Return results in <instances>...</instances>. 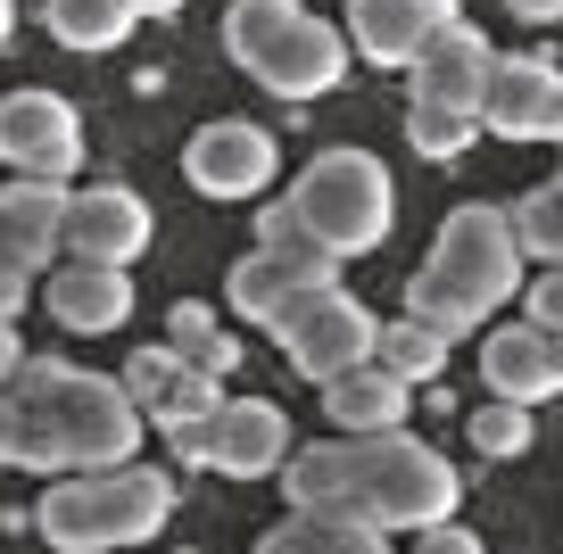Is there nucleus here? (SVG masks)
Returning <instances> with one entry per match:
<instances>
[{
  "mask_svg": "<svg viewBox=\"0 0 563 554\" xmlns=\"http://www.w3.org/2000/svg\"><path fill=\"white\" fill-rule=\"evenodd\" d=\"M282 497L307 513H365L373 530H431V521H456V464L406 431H340L316 447H290Z\"/></svg>",
  "mask_w": 563,
  "mask_h": 554,
  "instance_id": "nucleus-1",
  "label": "nucleus"
},
{
  "mask_svg": "<svg viewBox=\"0 0 563 554\" xmlns=\"http://www.w3.org/2000/svg\"><path fill=\"white\" fill-rule=\"evenodd\" d=\"M522 257L530 248H522V232H514V208L473 199V208H456L440 224L422 274L406 281V314H422V323L448 331V340H473V331L522 290Z\"/></svg>",
  "mask_w": 563,
  "mask_h": 554,
  "instance_id": "nucleus-2",
  "label": "nucleus"
},
{
  "mask_svg": "<svg viewBox=\"0 0 563 554\" xmlns=\"http://www.w3.org/2000/svg\"><path fill=\"white\" fill-rule=\"evenodd\" d=\"M175 513V480L150 464H100V472H51L34 505V530L58 554H124L150 546Z\"/></svg>",
  "mask_w": 563,
  "mask_h": 554,
  "instance_id": "nucleus-3",
  "label": "nucleus"
},
{
  "mask_svg": "<svg viewBox=\"0 0 563 554\" xmlns=\"http://www.w3.org/2000/svg\"><path fill=\"white\" fill-rule=\"evenodd\" d=\"M224 51L274 100H323L349 75V34L332 18H316V9H299V0H232Z\"/></svg>",
  "mask_w": 563,
  "mask_h": 554,
  "instance_id": "nucleus-4",
  "label": "nucleus"
},
{
  "mask_svg": "<svg viewBox=\"0 0 563 554\" xmlns=\"http://www.w3.org/2000/svg\"><path fill=\"white\" fill-rule=\"evenodd\" d=\"M18 389L42 406V422L58 431V455L67 472H100V464H133L141 447V406L124 381L108 373H84V364H58V356H25L18 364Z\"/></svg>",
  "mask_w": 563,
  "mask_h": 554,
  "instance_id": "nucleus-5",
  "label": "nucleus"
},
{
  "mask_svg": "<svg viewBox=\"0 0 563 554\" xmlns=\"http://www.w3.org/2000/svg\"><path fill=\"white\" fill-rule=\"evenodd\" d=\"M290 208H299L307 232H323L340 257H365L389 232V166L373 149H323L316 166H299Z\"/></svg>",
  "mask_w": 563,
  "mask_h": 554,
  "instance_id": "nucleus-6",
  "label": "nucleus"
},
{
  "mask_svg": "<svg viewBox=\"0 0 563 554\" xmlns=\"http://www.w3.org/2000/svg\"><path fill=\"white\" fill-rule=\"evenodd\" d=\"M282 356H290V373H307V381H332V373H349V364H365L373 347H382V323H373L365 307H356L340 281H323V290H299V307L274 323Z\"/></svg>",
  "mask_w": 563,
  "mask_h": 554,
  "instance_id": "nucleus-7",
  "label": "nucleus"
},
{
  "mask_svg": "<svg viewBox=\"0 0 563 554\" xmlns=\"http://www.w3.org/2000/svg\"><path fill=\"white\" fill-rule=\"evenodd\" d=\"M0 166L42 174V182H67L84 166V117L75 100L25 84V91H0Z\"/></svg>",
  "mask_w": 563,
  "mask_h": 554,
  "instance_id": "nucleus-8",
  "label": "nucleus"
},
{
  "mask_svg": "<svg viewBox=\"0 0 563 554\" xmlns=\"http://www.w3.org/2000/svg\"><path fill=\"white\" fill-rule=\"evenodd\" d=\"M183 182L199 199H257L274 182V133L249 117H216L183 141Z\"/></svg>",
  "mask_w": 563,
  "mask_h": 554,
  "instance_id": "nucleus-9",
  "label": "nucleus"
},
{
  "mask_svg": "<svg viewBox=\"0 0 563 554\" xmlns=\"http://www.w3.org/2000/svg\"><path fill=\"white\" fill-rule=\"evenodd\" d=\"M481 133L497 141H563V67L539 51L497 58L481 91Z\"/></svg>",
  "mask_w": 563,
  "mask_h": 554,
  "instance_id": "nucleus-10",
  "label": "nucleus"
},
{
  "mask_svg": "<svg viewBox=\"0 0 563 554\" xmlns=\"http://www.w3.org/2000/svg\"><path fill=\"white\" fill-rule=\"evenodd\" d=\"M150 208L141 191L124 182H91V191H67V257H91V265H133L150 248Z\"/></svg>",
  "mask_w": 563,
  "mask_h": 554,
  "instance_id": "nucleus-11",
  "label": "nucleus"
},
{
  "mask_svg": "<svg viewBox=\"0 0 563 554\" xmlns=\"http://www.w3.org/2000/svg\"><path fill=\"white\" fill-rule=\"evenodd\" d=\"M42 307H51L58 331H75V340H100V331H117L124 314H133V281H124V265L58 257L51 274H42Z\"/></svg>",
  "mask_w": 563,
  "mask_h": 554,
  "instance_id": "nucleus-12",
  "label": "nucleus"
},
{
  "mask_svg": "<svg viewBox=\"0 0 563 554\" xmlns=\"http://www.w3.org/2000/svg\"><path fill=\"white\" fill-rule=\"evenodd\" d=\"M290 464V414L274 398H224L216 406V447H208V472L224 480H265V472Z\"/></svg>",
  "mask_w": 563,
  "mask_h": 554,
  "instance_id": "nucleus-13",
  "label": "nucleus"
},
{
  "mask_svg": "<svg viewBox=\"0 0 563 554\" xmlns=\"http://www.w3.org/2000/svg\"><path fill=\"white\" fill-rule=\"evenodd\" d=\"M481 373H489V398H514V406H547L563 389V347L547 323H506L481 340Z\"/></svg>",
  "mask_w": 563,
  "mask_h": 554,
  "instance_id": "nucleus-14",
  "label": "nucleus"
},
{
  "mask_svg": "<svg viewBox=\"0 0 563 554\" xmlns=\"http://www.w3.org/2000/svg\"><path fill=\"white\" fill-rule=\"evenodd\" d=\"M489 67H497V51H489V34L481 25H464V18H448L440 34L415 51V100H440V108H481V91H489Z\"/></svg>",
  "mask_w": 563,
  "mask_h": 554,
  "instance_id": "nucleus-15",
  "label": "nucleus"
},
{
  "mask_svg": "<svg viewBox=\"0 0 563 554\" xmlns=\"http://www.w3.org/2000/svg\"><path fill=\"white\" fill-rule=\"evenodd\" d=\"M456 18V0H349V51L373 67H415V51Z\"/></svg>",
  "mask_w": 563,
  "mask_h": 554,
  "instance_id": "nucleus-16",
  "label": "nucleus"
},
{
  "mask_svg": "<svg viewBox=\"0 0 563 554\" xmlns=\"http://www.w3.org/2000/svg\"><path fill=\"white\" fill-rule=\"evenodd\" d=\"M406 373L398 364H382V356H365V364H349V373H332L323 381V422L332 431H349V439H365V431H406Z\"/></svg>",
  "mask_w": 563,
  "mask_h": 554,
  "instance_id": "nucleus-17",
  "label": "nucleus"
},
{
  "mask_svg": "<svg viewBox=\"0 0 563 554\" xmlns=\"http://www.w3.org/2000/svg\"><path fill=\"white\" fill-rule=\"evenodd\" d=\"M257 554H389V530H373L365 513H307V505H290L257 538Z\"/></svg>",
  "mask_w": 563,
  "mask_h": 554,
  "instance_id": "nucleus-18",
  "label": "nucleus"
},
{
  "mask_svg": "<svg viewBox=\"0 0 563 554\" xmlns=\"http://www.w3.org/2000/svg\"><path fill=\"white\" fill-rule=\"evenodd\" d=\"M0 464H9V472H67L58 431L42 422V406L18 389V373L0 381Z\"/></svg>",
  "mask_w": 563,
  "mask_h": 554,
  "instance_id": "nucleus-19",
  "label": "nucleus"
},
{
  "mask_svg": "<svg viewBox=\"0 0 563 554\" xmlns=\"http://www.w3.org/2000/svg\"><path fill=\"white\" fill-rule=\"evenodd\" d=\"M133 0H42V25H51L67 51H117L133 34Z\"/></svg>",
  "mask_w": 563,
  "mask_h": 554,
  "instance_id": "nucleus-20",
  "label": "nucleus"
},
{
  "mask_svg": "<svg viewBox=\"0 0 563 554\" xmlns=\"http://www.w3.org/2000/svg\"><path fill=\"white\" fill-rule=\"evenodd\" d=\"M473 141H481V108L406 100V149H415V157H464Z\"/></svg>",
  "mask_w": 563,
  "mask_h": 554,
  "instance_id": "nucleus-21",
  "label": "nucleus"
},
{
  "mask_svg": "<svg viewBox=\"0 0 563 554\" xmlns=\"http://www.w3.org/2000/svg\"><path fill=\"white\" fill-rule=\"evenodd\" d=\"M448 347H456L448 331H431L422 314H406V307H398V314L382 323V347H373V356H382V364H398L406 381H431V373L448 364Z\"/></svg>",
  "mask_w": 563,
  "mask_h": 554,
  "instance_id": "nucleus-22",
  "label": "nucleus"
},
{
  "mask_svg": "<svg viewBox=\"0 0 563 554\" xmlns=\"http://www.w3.org/2000/svg\"><path fill=\"white\" fill-rule=\"evenodd\" d=\"M216 406H224V373H208V364H183L175 389L150 406V431H175V422H208Z\"/></svg>",
  "mask_w": 563,
  "mask_h": 554,
  "instance_id": "nucleus-23",
  "label": "nucleus"
},
{
  "mask_svg": "<svg viewBox=\"0 0 563 554\" xmlns=\"http://www.w3.org/2000/svg\"><path fill=\"white\" fill-rule=\"evenodd\" d=\"M166 347H175L183 364H208V373H232V364H241V340H224V331L208 323V307H175Z\"/></svg>",
  "mask_w": 563,
  "mask_h": 554,
  "instance_id": "nucleus-24",
  "label": "nucleus"
},
{
  "mask_svg": "<svg viewBox=\"0 0 563 554\" xmlns=\"http://www.w3.org/2000/svg\"><path fill=\"white\" fill-rule=\"evenodd\" d=\"M514 232H522V248L539 265H563V174L547 182V191L514 199Z\"/></svg>",
  "mask_w": 563,
  "mask_h": 554,
  "instance_id": "nucleus-25",
  "label": "nucleus"
},
{
  "mask_svg": "<svg viewBox=\"0 0 563 554\" xmlns=\"http://www.w3.org/2000/svg\"><path fill=\"white\" fill-rule=\"evenodd\" d=\"M530 414H539V406L489 398V406L473 414V447H481V455H522V447H530Z\"/></svg>",
  "mask_w": 563,
  "mask_h": 554,
  "instance_id": "nucleus-26",
  "label": "nucleus"
},
{
  "mask_svg": "<svg viewBox=\"0 0 563 554\" xmlns=\"http://www.w3.org/2000/svg\"><path fill=\"white\" fill-rule=\"evenodd\" d=\"M175 373H183V356H175V347H141V356H124V373H117V381L133 389V406L150 414V406H158L166 389H175Z\"/></svg>",
  "mask_w": 563,
  "mask_h": 554,
  "instance_id": "nucleus-27",
  "label": "nucleus"
},
{
  "mask_svg": "<svg viewBox=\"0 0 563 554\" xmlns=\"http://www.w3.org/2000/svg\"><path fill=\"white\" fill-rule=\"evenodd\" d=\"M34 298H42V281L25 274V265H9V257H0V323H18V314L34 307Z\"/></svg>",
  "mask_w": 563,
  "mask_h": 554,
  "instance_id": "nucleus-28",
  "label": "nucleus"
},
{
  "mask_svg": "<svg viewBox=\"0 0 563 554\" xmlns=\"http://www.w3.org/2000/svg\"><path fill=\"white\" fill-rule=\"evenodd\" d=\"M530 323H547V331H563V265H547L539 281H530Z\"/></svg>",
  "mask_w": 563,
  "mask_h": 554,
  "instance_id": "nucleus-29",
  "label": "nucleus"
},
{
  "mask_svg": "<svg viewBox=\"0 0 563 554\" xmlns=\"http://www.w3.org/2000/svg\"><path fill=\"white\" fill-rule=\"evenodd\" d=\"M406 554H481L473 530H456V521H431V530H415V546Z\"/></svg>",
  "mask_w": 563,
  "mask_h": 554,
  "instance_id": "nucleus-30",
  "label": "nucleus"
},
{
  "mask_svg": "<svg viewBox=\"0 0 563 554\" xmlns=\"http://www.w3.org/2000/svg\"><path fill=\"white\" fill-rule=\"evenodd\" d=\"M506 9H514L522 25H555V18H563V0H506Z\"/></svg>",
  "mask_w": 563,
  "mask_h": 554,
  "instance_id": "nucleus-31",
  "label": "nucleus"
},
{
  "mask_svg": "<svg viewBox=\"0 0 563 554\" xmlns=\"http://www.w3.org/2000/svg\"><path fill=\"white\" fill-rule=\"evenodd\" d=\"M18 364H25V347H18V323H0V381H9Z\"/></svg>",
  "mask_w": 563,
  "mask_h": 554,
  "instance_id": "nucleus-32",
  "label": "nucleus"
},
{
  "mask_svg": "<svg viewBox=\"0 0 563 554\" xmlns=\"http://www.w3.org/2000/svg\"><path fill=\"white\" fill-rule=\"evenodd\" d=\"M133 9H141V18H175L183 0H133Z\"/></svg>",
  "mask_w": 563,
  "mask_h": 554,
  "instance_id": "nucleus-33",
  "label": "nucleus"
},
{
  "mask_svg": "<svg viewBox=\"0 0 563 554\" xmlns=\"http://www.w3.org/2000/svg\"><path fill=\"white\" fill-rule=\"evenodd\" d=\"M18 34V0H0V42Z\"/></svg>",
  "mask_w": 563,
  "mask_h": 554,
  "instance_id": "nucleus-34",
  "label": "nucleus"
},
{
  "mask_svg": "<svg viewBox=\"0 0 563 554\" xmlns=\"http://www.w3.org/2000/svg\"><path fill=\"white\" fill-rule=\"evenodd\" d=\"M555 347H563V331H555Z\"/></svg>",
  "mask_w": 563,
  "mask_h": 554,
  "instance_id": "nucleus-35",
  "label": "nucleus"
}]
</instances>
